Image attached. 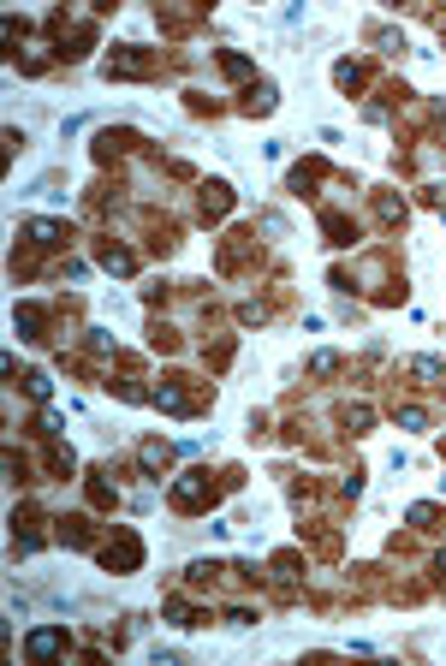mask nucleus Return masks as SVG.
I'll return each mask as SVG.
<instances>
[{"label":"nucleus","mask_w":446,"mask_h":666,"mask_svg":"<svg viewBox=\"0 0 446 666\" xmlns=\"http://www.w3.org/2000/svg\"><path fill=\"white\" fill-rule=\"evenodd\" d=\"M226 488H232V476H226V470L197 464V470H185V476L167 488V506H173L179 518H203V512H215V506H221Z\"/></svg>","instance_id":"f257e3e1"},{"label":"nucleus","mask_w":446,"mask_h":666,"mask_svg":"<svg viewBox=\"0 0 446 666\" xmlns=\"http://www.w3.org/2000/svg\"><path fill=\"white\" fill-rule=\"evenodd\" d=\"M155 405H161V411H173V417H203V411L215 405V387H209L203 375H161Z\"/></svg>","instance_id":"f03ea898"},{"label":"nucleus","mask_w":446,"mask_h":666,"mask_svg":"<svg viewBox=\"0 0 446 666\" xmlns=\"http://www.w3.org/2000/svg\"><path fill=\"white\" fill-rule=\"evenodd\" d=\"M48 36H54V60H84V54L96 48V18L48 12Z\"/></svg>","instance_id":"7ed1b4c3"},{"label":"nucleus","mask_w":446,"mask_h":666,"mask_svg":"<svg viewBox=\"0 0 446 666\" xmlns=\"http://www.w3.org/2000/svg\"><path fill=\"white\" fill-rule=\"evenodd\" d=\"M173 60L161 54V48H137V42H119L108 60H102V72L108 78H161Z\"/></svg>","instance_id":"20e7f679"},{"label":"nucleus","mask_w":446,"mask_h":666,"mask_svg":"<svg viewBox=\"0 0 446 666\" xmlns=\"http://www.w3.org/2000/svg\"><path fill=\"white\" fill-rule=\"evenodd\" d=\"M215 268H221L226 280H238V274H256L262 268V244H256V232L250 226H232L221 238V250H215Z\"/></svg>","instance_id":"39448f33"},{"label":"nucleus","mask_w":446,"mask_h":666,"mask_svg":"<svg viewBox=\"0 0 446 666\" xmlns=\"http://www.w3.org/2000/svg\"><path fill=\"white\" fill-rule=\"evenodd\" d=\"M96 559H102L108 571H119V577H125V571H143V536L125 530V524H113V536L96 542Z\"/></svg>","instance_id":"423d86ee"},{"label":"nucleus","mask_w":446,"mask_h":666,"mask_svg":"<svg viewBox=\"0 0 446 666\" xmlns=\"http://www.w3.org/2000/svg\"><path fill=\"white\" fill-rule=\"evenodd\" d=\"M137 155H149V143H143V131H131V125H108V131L96 137V161H102V167H125V161H137Z\"/></svg>","instance_id":"0eeeda50"},{"label":"nucleus","mask_w":446,"mask_h":666,"mask_svg":"<svg viewBox=\"0 0 446 666\" xmlns=\"http://www.w3.org/2000/svg\"><path fill=\"white\" fill-rule=\"evenodd\" d=\"M42 542H48V512L36 500L12 506V554H36Z\"/></svg>","instance_id":"6e6552de"},{"label":"nucleus","mask_w":446,"mask_h":666,"mask_svg":"<svg viewBox=\"0 0 446 666\" xmlns=\"http://www.w3.org/2000/svg\"><path fill=\"white\" fill-rule=\"evenodd\" d=\"M137 226H143V250H149V256H173V250L185 244V238H179L185 226L173 221V215H161V209H137Z\"/></svg>","instance_id":"1a4fd4ad"},{"label":"nucleus","mask_w":446,"mask_h":666,"mask_svg":"<svg viewBox=\"0 0 446 666\" xmlns=\"http://www.w3.org/2000/svg\"><path fill=\"white\" fill-rule=\"evenodd\" d=\"M298 542H304V548H310L316 559H328V565H334L339 548H345V542H339V524H334V518H310V524H298Z\"/></svg>","instance_id":"9d476101"},{"label":"nucleus","mask_w":446,"mask_h":666,"mask_svg":"<svg viewBox=\"0 0 446 666\" xmlns=\"http://www.w3.org/2000/svg\"><path fill=\"white\" fill-rule=\"evenodd\" d=\"M54 542H66V548H90L96 554V518L90 512H66V518H54Z\"/></svg>","instance_id":"9b49d317"},{"label":"nucleus","mask_w":446,"mask_h":666,"mask_svg":"<svg viewBox=\"0 0 446 666\" xmlns=\"http://www.w3.org/2000/svg\"><path fill=\"white\" fill-rule=\"evenodd\" d=\"M90 250H96V262H102L108 274H137V250H131V244H119L113 232H96V238H90Z\"/></svg>","instance_id":"f8f14e48"},{"label":"nucleus","mask_w":446,"mask_h":666,"mask_svg":"<svg viewBox=\"0 0 446 666\" xmlns=\"http://www.w3.org/2000/svg\"><path fill=\"white\" fill-rule=\"evenodd\" d=\"M381 78H387V72H381L375 60H339V66H334V84L345 90V96H363V90H369V84H381Z\"/></svg>","instance_id":"ddd939ff"},{"label":"nucleus","mask_w":446,"mask_h":666,"mask_svg":"<svg viewBox=\"0 0 446 666\" xmlns=\"http://www.w3.org/2000/svg\"><path fill=\"white\" fill-rule=\"evenodd\" d=\"M322 179H339V173L328 167V161H322V155H310V161H298V167H292L286 191H292V197H322V191H316Z\"/></svg>","instance_id":"4468645a"},{"label":"nucleus","mask_w":446,"mask_h":666,"mask_svg":"<svg viewBox=\"0 0 446 666\" xmlns=\"http://www.w3.org/2000/svg\"><path fill=\"white\" fill-rule=\"evenodd\" d=\"M72 238H78V232L66 221H24V244H36V250H48V256H60Z\"/></svg>","instance_id":"2eb2a0df"},{"label":"nucleus","mask_w":446,"mask_h":666,"mask_svg":"<svg viewBox=\"0 0 446 666\" xmlns=\"http://www.w3.org/2000/svg\"><path fill=\"white\" fill-rule=\"evenodd\" d=\"M232 215V191H226L221 179H209V185H197V221L203 226H215Z\"/></svg>","instance_id":"dca6fc26"},{"label":"nucleus","mask_w":446,"mask_h":666,"mask_svg":"<svg viewBox=\"0 0 446 666\" xmlns=\"http://www.w3.org/2000/svg\"><path fill=\"white\" fill-rule=\"evenodd\" d=\"M316 221H322V232H328V244H334V250L357 244V232H363V226L351 221L345 209H334V203H322V209H316Z\"/></svg>","instance_id":"f3484780"},{"label":"nucleus","mask_w":446,"mask_h":666,"mask_svg":"<svg viewBox=\"0 0 446 666\" xmlns=\"http://www.w3.org/2000/svg\"><path fill=\"white\" fill-rule=\"evenodd\" d=\"M369 203H375V226H381V232H399V226L411 221V203H405L399 191H375Z\"/></svg>","instance_id":"a211bd4d"},{"label":"nucleus","mask_w":446,"mask_h":666,"mask_svg":"<svg viewBox=\"0 0 446 666\" xmlns=\"http://www.w3.org/2000/svg\"><path fill=\"white\" fill-rule=\"evenodd\" d=\"M209 18V6H155V24L167 30V36H185V30H197Z\"/></svg>","instance_id":"6ab92c4d"},{"label":"nucleus","mask_w":446,"mask_h":666,"mask_svg":"<svg viewBox=\"0 0 446 666\" xmlns=\"http://www.w3.org/2000/svg\"><path fill=\"white\" fill-rule=\"evenodd\" d=\"M24 655H30V661H48V655H72V631H30Z\"/></svg>","instance_id":"aec40b11"},{"label":"nucleus","mask_w":446,"mask_h":666,"mask_svg":"<svg viewBox=\"0 0 446 666\" xmlns=\"http://www.w3.org/2000/svg\"><path fill=\"white\" fill-rule=\"evenodd\" d=\"M167 625L197 631V625H209V607H197V601H185V595H167Z\"/></svg>","instance_id":"412c9836"},{"label":"nucleus","mask_w":446,"mask_h":666,"mask_svg":"<svg viewBox=\"0 0 446 666\" xmlns=\"http://www.w3.org/2000/svg\"><path fill=\"white\" fill-rule=\"evenodd\" d=\"M108 476H113V470H90V476H84V494H90V506H96V512H113V506H119V488H113Z\"/></svg>","instance_id":"4be33fe9"},{"label":"nucleus","mask_w":446,"mask_h":666,"mask_svg":"<svg viewBox=\"0 0 446 666\" xmlns=\"http://www.w3.org/2000/svg\"><path fill=\"white\" fill-rule=\"evenodd\" d=\"M334 423H339V435H351V441H357V435H369V429H375V411H369V405H339Z\"/></svg>","instance_id":"5701e85b"},{"label":"nucleus","mask_w":446,"mask_h":666,"mask_svg":"<svg viewBox=\"0 0 446 666\" xmlns=\"http://www.w3.org/2000/svg\"><path fill=\"white\" fill-rule=\"evenodd\" d=\"M137 464H143V476H167V470H173V446L167 441H143L137 446Z\"/></svg>","instance_id":"b1692460"},{"label":"nucleus","mask_w":446,"mask_h":666,"mask_svg":"<svg viewBox=\"0 0 446 666\" xmlns=\"http://www.w3.org/2000/svg\"><path fill=\"white\" fill-rule=\"evenodd\" d=\"M411 530L441 536V530H446V506H435V500H417V506H411Z\"/></svg>","instance_id":"393cba45"},{"label":"nucleus","mask_w":446,"mask_h":666,"mask_svg":"<svg viewBox=\"0 0 446 666\" xmlns=\"http://www.w3.org/2000/svg\"><path fill=\"white\" fill-rule=\"evenodd\" d=\"M238 113H250V119H268V113H274V84H250V90L238 96Z\"/></svg>","instance_id":"a878e982"},{"label":"nucleus","mask_w":446,"mask_h":666,"mask_svg":"<svg viewBox=\"0 0 446 666\" xmlns=\"http://www.w3.org/2000/svg\"><path fill=\"white\" fill-rule=\"evenodd\" d=\"M149 351H161V357H173V351H185V339L173 322H149Z\"/></svg>","instance_id":"bb28decb"},{"label":"nucleus","mask_w":446,"mask_h":666,"mask_svg":"<svg viewBox=\"0 0 446 666\" xmlns=\"http://www.w3.org/2000/svg\"><path fill=\"white\" fill-rule=\"evenodd\" d=\"M6 369H12V363H6ZM12 381H18V387H24V393H30V399H36V405H42V399H48V375H42V369H24V375H18V369H12Z\"/></svg>","instance_id":"cd10ccee"},{"label":"nucleus","mask_w":446,"mask_h":666,"mask_svg":"<svg viewBox=\"0 0 446 666\" xmlns=\"http://www.w3.org/2000/svg\"><path fill=\"white\" fill-rule=\"evenodd\" d=\"M232 351H238V339H232V333H221L215 345H203V363H209V369H226V363H232Z\"/></svg>","instance_id":"c85d7f7f"},{"label":"nucleus","mask_w":446,"mask_h":666,"mask_svg":"<svg viewBox=\"0 0 446 666\" xmlns=\"http://www.w3.org/2000/svg\"><path fill=\"white\" fill-rule=\"evenodd\" d=\"M215 60H221V72H226V78H250V72H256V66H250L244 54H232V48H221Z\"/></svg>","instance_id":"c756f323"},{"label":"nucleus","mask_w":446,"mask_h":666,"mask_svg":"<svg viewBox=\"0 0 446 666\" xmlns=\"http://www.w3.org/2000/svg\"><path fill=\"white\" fill-rule=\"evenodd\" d=\"M441 458H446V441H441Z\"/></svg>","instance_id":"7c9ffc66"},{"label":"nucleus","mask_w":446,"mask_h":666,"mask_svg":"<svg viewBox=\"0 0 446 666\" xmlns=\"http://www.w3.org/2000/svg\"><path fill=\"white\" fill-rule=\"evenodd\" d=\"M441 393H446V381H441Z\"/></svg>","instance_id":"2f4dec72"},{"label":"nucleus","mask_w":446,"mask_h":666,"mask_svg":"<svg viewBox=\"0 0 446 666\" xmlns=\"http://www.w3.org/2000/svg\"><path fill=\"white\" fill-rule=\"evenodd\" d=\"M441 30H446V24H441Z\"/></svg>","instance_id":"473e14b6"}]
</instances>
